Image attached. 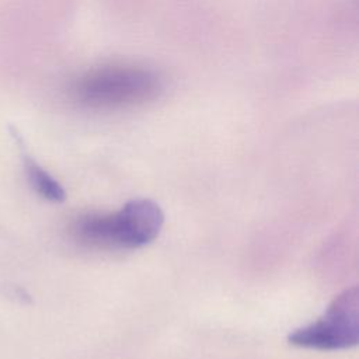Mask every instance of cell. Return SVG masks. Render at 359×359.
Instances as JSON below:
<instances>
[{
	"label": "cell",
	"mask_w": 359,
	"mask_h": 359,
	"mask_svg": "<svg viewBox=\"0 0 359 359\" xmlns=\"http://www.w3.org/2000/svg\"><path fill=\"white\" fill-rule=\"evenodd\" d=\"M358 289L356 286L339 293L324 314L309 325L289 334L290 345L317 351H341L358 344Z\"/></svg>",
	"instance_id": "3957f363"
},
{
	"label": "cell",
	"mask_w": 359,
	"mask_h": 359,
	"mask_svg": "<svg viewBox=\"0 0 359 359\" xmlns=\"http://www.w3.org/2000/svg\"><path fill=\"white\" fill-rule=\"evenodd\" d=\"M161 80L151 69L111 63L90 69L72 84L70 94L76 102L88 108L115 109L143 104L157 95Z\"/></svg>",
	"instance_id": "7a4b0ae2"
},
{
	"label": "cell",
	"mask_w": 359,
	"mask_h": 359,
	"mask_svg": "<svg viewBox=\"0 0 359 359\" xmlns=\"http://www.w3.org/2000/svg\"><path fill=\"white\" fill-rule=\"evenodd\" d=\"M27 175L31 185L41 196L53 202H60L65 199L66 194L63 187L46 170L31 160L27 161Z\"/></svg>",
	"instance_id": "277c9868"
},
{
	"label": "cell",
	"mask_w": 359,
	"mask_h": 359,
	"mask_svg": "<svg viewBox=\"0 0 359 359\" xmlns=\"http://www.w3.org/2000/svg\"><path fill=\"white\" fill-rule=\"evenodd\" d=\"M163 224L161 208L151 199L137 198L114 213H86L77 217L72 231L86 245L133 250L150 244Z\"/></svg>",
	"instance_id": "6da1fadb"
}]
</instances>
